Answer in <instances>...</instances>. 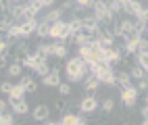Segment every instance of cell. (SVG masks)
I'll return each mask as SVG.
<instances>
[{
  "instance_id": "ee69618b",
  "label": "cell",
  "mask_w": 148,
  "mask_h": 125,
  "mask_svg": "<svg viewBox=\"0 0 148 125\" xmlns=\"http://www.w3.org/2000/svg\"><path fill=\"white\" fill-rule=\"evenodd\" d=\"M6 52H0V69H4V67H6Z\"/></svg>"
},
{
  "instance_id": "4fadbf2b",
  "label": "cell",
  "mask_w": 148,
  "mask_h": 125,
  "mask_svg": "<svg viewBox=\"0 0 148 125\" xmlns=\"http://www.w3.org/2000/svg\"><path fill=\"white\" fill-rule=\"evenodd\" d=\"M82 83H84V90H86L88 94H94V92L100 90V81H98L92 73H88L86 77H84V81H82Z\"/></svg>"
},
{
  "instance_id": "30bf717a",
  "label": "cell",
  "mask_w": 148,
  "mask_h": 125,
  "mask_svg": "<svg viewBox=\"0 0 148 125\" xmlns=\"http://www.w3.org/2000/svg\"><path fill=\"white\" fill-rule=\"evenodd\" d=\"M140 33H130L127 38H123L125 44H123V52L125 54H136L138 52V44H140Z\"/></svg>"
},
{
  "instance_id": "bcb514c9",
  "label": "cell",
  "mask_w": 148,
  "mask_h": 125,
  "mask_svg": "<svg viewBox=\"0 0 148 125\" xmlns=\"http://www.w3.org/2000/svg\"><path fill=\"white\" fill-rule=\"evenodd\" d=\"M6 109H8V102L4 98H0V111H6Z\"/></svg>"
},
{
  "instance_id": "6da1fadb",
  "label": "cell",
  "mask_w": 148,
  "mask_h": 125,
  "mask_svg": "<svg viewBox=\"0 0 148 125\" xmlns=\"http://www.w3.org/2000/svg\"><path fill=\"white\" fill-rule=\"evenodd\" d=\"M90 73L88 71V63L82 61L79 56H73V59H69L65 63V75H67V79L71 81V83H79L84 81V77Z\"/></svg>"
},
{
  "instance_id": "e0dca14e",
  "label": "cell",
  "mask_w": 148,
  "mask_h": 125,
  "mask_svg": "<svg viewBox=\"0 0 148 125\" xmlns=\"http://www.w3.org/2000/svg\"><path fill=\"white\" fill-rule=\"evenodd\" d=\"M11 109L15 115H27L29 113V104L25 98H19V100H11Z\"/></svg>"
},
{
  "instance_id": "7dc6e473",
  "label": "cell",
  "mask_w": 148,
  "mask_h": 125,
  "mask_svg": "<svg viewBox=\"0 0 148 125\" xmlns=\"http://www.w3.org/2000/svg\"><path fill=\"white\" fill-rule=\"evenodd\" d=\"M40 2H42L44 6H52V4H54V0H40Z\"/></svg>"
},
{
  "instance_id": "f546056e",
  "label": "cell",
  "mask_w": 148,
  "mask_h": 125,
  "mask_svg": "<svg viewBox=\"0 0 148 125\" xmlns=\"http://www.w3.org/2000/svg\"><path fill=\"white\" fill-rule=\"evenodd\" d=\"M48 27H50V23H46V21H38L36 36H38V38H48Z\"/></svg>"
},
{
  "instance_id": "7bdbcfd3",
  "label": "cell",
  "mask_w": 148,
  "mask_h": 125,
  "mask_svg": "<svg viewBox=\"0 0 148 125\" xmlns=\"http://www.w3.org/2000/svg\"><path fill=\"white\" fill-rule=\"evenodd\" d=\"M138 50H148V40H146V38H140V44H138Z\"/></svg>"
},
{
  "instance_id": "8992f818",
  "label": "cell",
  "mask_w": 148,
  "mask_h": 125,
  "mask_svg": "<svg viewBox=\"0 0 148 125\" xmlns=\"http://www.w3.org/2000/svg\"><path fill=\"white\" fill-rule=\"evenodd\" d=\"M98 107H100V102H98V98L94 94H88V96H84V98L79 100V113H84V115L96 113Z\"/></svg>"
},
{
  "instance_id": "816d5d0a",
  "label": "cell",
  "mask_w": 148,
  "mask_h": 125,
  "mask_svg": "<svg viewBox=\"0 0 148 125\" xmlns=\"http://www.w3.org/2000/svg\"><path fill=\"white\" fill-rule=\"evenodd\" d=\"M2 113H4V111H0V119H2Z\"/></svg>"
},
{
  "instance_id": "9c48e42d",
  "label": "cell",
  "mask_w": 148,
  "mask_h": 125,
  "mask_svg": "<svg viewBox=\"0 0 148 125\" xmlns=\"http://www.w3.org/2000/svg\"><path fill=\"white\" fill-rule=\"evenodd\" d=\"M61 125H86L88 119H86V115H75V113H63V117L61 121H58Z\"/></svg>"
},
{
  "instance_id": "f907efd6",
  "label": "cell",
  "mask_w": 148,
  "mask_h": 125,
  "mask_svg": "<svg viewBox=\"0 0 148 125\" xmlns=\"http://www.w3.org/2000/svg\"><path fill=\"white\" fill-rule=\"evenodd\" d=\"M144 102H146V104H148V94H146V98H144Z\"/></svg>"
},
{
  "instance_id": "5b68a950",
  "label": "cell",
  "mask_w": 148,
  "mask_h": 125,
  "mask_svg": "<svg viewBox=\"0 0 148 125\" xmlns=\"http://www.w3.org/2000/svg\"><path fill=\"white\" fill-rule=\"evenodd\" d=\"M113 33H115V38H127L130 33H134V21H130V19H117Z\"/></svg>"
},
{
  "instance_id": "1f68e13d",
  "label": "cell",
  "mask_w": 148,
  "mask_h": 125,
  "mask_svg": "<svg viewBox=\"0 0 148 125\" xmlns=\"http://www.w3.org/2000/svg\"><path fill=\"white\" fill-rule=\"evenodd\" d=\"M106 4H108V8H111V13H113V15L123 13V6H121L119 0H106Z\"/></svg>"
},
{
  "instance_id": "836d02e7",
  "label": "cell",
  "mask_w": 148,
  "mask_h": 125,
  "mask_svg": "<svg viewBox=\"0 0 148 125\" xmlns=\"http://www.w3.org/2000/svg\"><path fill=\"white\" fill-rule=\"evenodd\" d=\"M50 69H52V67H50V63H48V61H44L42 65H38V69H36L34 73L38 75V77H44V75H46L48 71H50Z\"/></svg>"
},
{
  "instance_id": "f35d334b",
  "label": "cell",
  "mask_w": 148,
  "mask_h": 125,
  "mask_svg": "<svg viewBox=\"0 0 148 125\" xmlns=\"http://www.w3.org/2000/svg\"><path fill=\"white\" fill-rule=\"evenodd\" d=\"M138 92H148V77H144V79H138Z\"/></svg>"
},
{
  "instance_id": "db71d44e",
  "label": "cell",
  "mask_w": 148,
  "mask_h": 125,
  "mask_svg": "<svg viewBox=\"0 0 148 125\" xmlns=\"http://www.w3.org/2000/svg\"><path fill=\"white\" fill-rule=\"evenodd\" d=\"M0 71H2V69H0Z\"/></svg>"
},
{
  "instance_id": "484cf974",
  "label": "cell",
  "mask_w": 148,
  "mask_h": 125,
  "mask_svg": "<svg viewBox=\"0 0 148 125\" xmlns=\"http://www.w3.org/2000/svg\"><path fill=\"white\" fill-rule=\"evenodd\" d=\"M117 85H119V88H127V85H132L130 71H119V73H117Z\"/></svg>"
},
{
  "instance_id": "83f0119b",
  "label": "cell",
  "mask_w": 148,
  "mask_h": 125,
  "mask_svg": "<svg viewBox=\"0 0 148 125\" xmlns=\"http://www.w3.org/2000/svg\"><path fill=\"white\" fill-rule=\"evenodd\" d=\"M25 54H29V46H27V42H19V44L15 46V61H21Z\"/></svg>"
},
{
  "instance_id": "ba28073f",
  "label": "cell",
  "mask_w": 148,
  "mask_h": 125,
  "mask_svg": "<svg viewBox=\"0 0 148 125\" xmlns=\"http://www.w3.org/2000/svg\"><path fill=\"white\" fill-rule=\"evenodd\" d=\"M42 83L46 88H58V83H61V71H58V67H52V69L44 75Z\"/></svg>"
},
{
  "instance_id": "c3c4849f",
  "label": "cell",
  "mask_w": 148,
  "mask_h": 125,
  "mask_svg": "<svg viewBox=\"0 0 148 125\" xmlns=\"http://www.w3.org/2000/svg\"><path fill=\"white\" fill-rule=\"evenodd\" d=\"M6 2H11V4H15V2H21V0H6Z\"/></svg>"
},
{
  "instance_id": "d6a6232c",
  "label": "cell",
  "mask_w": 148,
  "mask_h": 125,
  "mask_svg": "<svg viewBox=\"0 0 148 125\" xmlns=\"http://www.w3.org/2000/svg\"><path fill=\"white\" fill-rule=\"evenodd\" d=\"M82 19L79 17H73L71 21H69V29H71V33H77V31H82Z\"/></svg>"
},
{
  "instance_id": "ffe728a7",
  "label": "cell",
  "mask_w": 148,
  "mask_h": 125,
  "mask_svg": "<svg viewBox=\"0 0 148 125\" xmlns=\"http://www.w3.org/2000/svg\"><path fill=\"white\" fill-rule=\"evenodd\" d=\"M140 8H142V2L140 0H130L127 4H123V13L127 17H136L138 13H140Z\"/></svg>"
},
{
  "instance_id": "681fc988",
  "label": "cell",
  "mask_w": 148,
  "mask_h": 125,
  "mask_svg": "<svg viewBox=\"0 0 148 125\" xmlns=\"http://www.w3.org/2000/svg\"><path fill=\"white\" fill-rule=\"evenodd\" d=\"M119 2H121V6H123V4H127V2H130V0H119Z\"/></svg>"
},
{
  "instance_id": "d6986e66",
  "label": "cell",
  "mask_w": 148,
  "mask_h": 125,
  "mask_svg": "<svg viewBox=\"0 0 148 125\" xmlns=\"http://www.w3.org/2000/svg\"><path fill=\"white\" fill-rule=\"evenodd\" d=\"M25 85L19 81V83H13L11 92H8V100H19V98H25Z\"/></svg>"
},
{
  "instance_id": "4316f807",
  "label": "cell",
  "mask_w": 148,
  "mask_h": 125,
  "mask_svg": "<svg viewBox=\"0 0 148 125\" xmlns=\"http://www.w3.org/2000/svg\"><path fill=\"white\" fill-rule=\"evenodd\" d=\"M136 63L148 73V50H138L136 52Z\"/></svg>"
},
{
  "instance_id": "b9f144b4",
  "label": "cell",
  "mask_w": 148,
  "mask_h": 125,
  "mask_svg": "<svg viewBox=\"0 0 148 125\" xmlns=\"http://www.w3.org/2000/svg\"><path fill=\"white\" fill-rule=\"evenodd\" d=\"M136 19H140V21H146V23H148V8L142 6V8H140V13L136 15Z\"/></svg>"
},
{
  "instance_id": "e575fe53",
  "label": "cell",
  "mask_w": 148,
  "mask_h": 125,
  "mask_svg": "<svg viewBox=\"0 0 148 125\" xmlns=\"http://www.w3.org/2000/svg\"><path fill=\"white\" fill-rule=\"evenodd\" d=\"M71 81H61V83H58V94H61V96H69V94H71Z\"/></svg>"
},
{
  "instance_id": "d590c367",
  "label": "cell",
  "mask_w": 148,
  "mask_h": 125,
  "mask_svg": "<svg viewBox=\"0 0 148 125\" xmlns=\"http://www.w3.org/2000/svg\"><path fill=\"white\" fill-rule=\"evenodd\" d=\"M13 123H17L15 121V113H2V119H0V125H13Z\"/></svg>"
},
{
  "instance_id": "7402d4cb",
  "label": "cell",
  "mask_w": 148,
  "mask_h": 125,
  "mask_svg": "<svg viewBox=\"0 0 148 125\" xmlns=\"http://www.w3.org/2000/svg\"><path fill=\"white\" fill-rule=\"evenodd\" d=\"M77 56L82 61H86L88 65L92 63V44H86V46H77Z\"/></svg>"
},
{
  "instance_id": "d4e9b609",
  "label": "cell",
  "mask_w": 148,
  "mask_h": 125,
  "mask_svg": "<svg viewBox=\"0 0 148 125\" xmlns=\"http://www.w3.org/2000/svg\"><path fill=\"white\" fill-rule=\"evenodd\" d=\"M6 36H8V38H13V40H21V38H23V31H21V25L13 21L11 25H8V29H6Z\"/></svg>"
},
{
  "instance_id": "4dcf8cb0",
  "label": "cell",
  "mask_w": 148,
  "mask_h": 125,
  "mask_svg": "<svg viewBox=\"0 0 148 125\" xmlns=\"http://www.w3.org/2000/svg\"><path fill=\"white\" fill-rule=\"evenodd\" d=\"M36 52H40V54H44V56H52V44H38L36 46Z\"/></svg>"
},
{
  "instance_id": "f5cc1de1",
  "label": "cell",
  "mask_w": 148,
  "mask_h": 125,
  "mask_svg": "<svg viewBox=\"0 0 148 125\" xmlns=\"http://www.w3.org/2000/svg\"><path fill=\"white\" fill-rule=\"evenodd\" d=\"M146 33H148V23H146Z\"/></svg>"
},
{
  "instance_id": "ac0fdd59",
  "label": "cell",
  "mask_w": 148,
  "mask_h": 125,
  "mask_svg": "<svg viewBox=\"0 0 148 125\" xmlns=\"http://www.w3.org/2000/svg\"><path fill=\"white\" fill-rule=\"evenodd\" d=\"M121 59H123V48H117V46H111L106 50V61L108 63H121Z\"/></svg>"
},
{
  "instance_id": "8d00e7d4",
  "label": "cell",
  "mask_w": 148,
  "mask_h": 125,
  "mask_svg": "<svg viewBox=\"0 0 148 125\" xmlns=\"http://www.w3.org/2000/svg\"><path fill=\"white\" fill-rule=\"evenodd\" d=\"M146 31V21H140V19H136L134 21V33H144Z\"/></svg>"
},
{
  "instance_id": "f1b7e54d",
  "label": "cell",
  "mask_w": 148,
  "mask_h": 125,
  "mask_svg": "<svg viewBox=\"0 0 148 125\" xmlns=\"http://www.w3.org/2000/svg\"><path fill=\"white\" fill-rule=\"evenodd\" d=\"M130 75H132V79H144V77H148V73H146L138 63H136L134 67H130Z\"/></svg>"
},
{
  "instance_id": "ab89813d",
  "label": "cell",
  "mask_w": 148,
  "mask_h": 125,
  "mask_svg": "<svg viewBox=\"0 0 148 125\" xmlns=\"http://www.w3.org/2000/svg\"><path fill=\"white\" fill-rule=\"evenodd\" d=\"M11 88H13V83L11 81H0V94H8V92H11Z\"/></svg>"
},
{
  "instance_id": "3957f363",
  "label": "cell",
  "mask_w": 148,
  "mask_h": 125,
  "mask_svg": "<svg viewBox=\"0 0 148 125\" xmlns=\"http://www.w3.org/2000/svg\"><path fill=\"white\" fill-rule=\"evenodd\" d=\"M69 33H71L69 21H63V19L50 23V27H48V38H52V40H63V38H67Z\"/></svg>"
},
{
  "instance_id": "7a4b0ae2",
  "label": "cell",
  "mask_w": 148,
  "mask_h": 125,
  "mask_svg": "<svg viewBox=\"0 0 148 125\" xmlns=\"http://www.w3.org/2000/svg\"><path fill=\"white\" fill-rule=\"evenodd\" d=\"M92 13H94V17L98 19V21H100V25H111V23H115V15L111 13L106 0H94Z\"/></svg>"
},
{
  "instance_id": "9a60e30c",
  "label": "cell",
  "mask_w": 148,
  "mask_h": 125,
  "mask_svg": "<svg viewBox=\"0 0 148 125\" xmlns=\"http://www.w3.org/2000/svg\"><path fill=\"white\" fill-rule=\"evenodd\" d=\"M21 25V31H23V38H29L36 33V27H38V19H23V21H19Z\"/></svg>"
},
{
  "instance_id": "52a82bcc",
  "label": "cell",
  "mask_w": 148,
  "mask_h": 125,
  "mask_svg": "<svg viewBox=\"0 0 148 125\" xmlns=\"http://www.w3.org/2000/svg\"><path fill=\"white\" fill-rule=\"evenodd\" d=\"M82 31H86V33H90V36H94L96 38V33L100 31V21L94 17V13L92 15H86L84 19H82Z\"/></svg>"
},
{
  "instance_id": "8fae6325",
  "label": "cell",
  "mask_w": 148,
  "mask_h": 125,
  "mask_svg": "<svg viewBox=\"0 0 148 125\" xmlns=\"http://www.w3.org/2000/svg\"><path fill=\"white\" fill-rule=\"evenodd\" d=\"M67 54H69V46L61 40H54L52 42V56L58 61H63V59H67Z\"/></svg>"
},
{
  "instance_id": "7c38bea8",
  "label": "cell",
  "mask_w": 148,
  "mask_h": 125,
  "mask_svg": "<svg viewBox=\"0 0 148 125\" xmlns=\"http://www.w3.org/2000/svg\"><path fill=\"white\" fill-rule=\"evenodd\" d=\"M8 17H11L15 23L23 21V19H25V4H19V2L11 4V8H8Z\"/></svg>"
},
{
  "instance_id": "44dd1931",
  "label": "cell",
  "mask_w": 148,
  "mask_h": 125,
  "mask_svg": "<svg viewBox=\"0 0 148 125\" xmlns=\"http://www.w3.org/2000/svg\"><path fill=\"white\" fill-rule=\"evenodd\" d=\"M19 79H21V83L25 85V92L27 94H36L38 92V81L32 77V75H21Z\"/></svg>"
},
{
  "instance_id": "60d3db41",
  "label": "cell",
  "mask_w": 148,
  "mask_h": 125,
  "mask_svg": "<svg viewBox=\"0 0 148 125\" xmlns=\"http://www.w3.org/2000/svg\"><path fill=\"white\" fill-rule=\"evenodd\" d=\"M75 4H77V8H92L94 0H75Z\"/></svg>"
},
{
  "instance_id": "cb8c5ba5",
  "label": "cell",
  "mask_w": 148,
  "mask_h": 125,
  "mask_svg": "<svg viewBox=\"0 0 148 125\" xmlns=\"http://www.w3.org/2000/svg\"><path fill=\"white\" fill-rule=\"evenodd\" d=\"M63 13H65V8H52L50 13H46V15L42 17V21L54 23V21H58V19H63Z\"/></svg>"
},
{
  "instance_id": "603a6c76",
  "label": "cell",
  "mask_w": 148,
  "mask_h": 125,
  "mask_svg": "<svg viewBox=\"0 0 148 125\" xmlns=\"http://www.w3.org/2000/svg\"><path fill=\"white\" fill-rule=\"evenodd\" d=\"M23 69H25V67L21 65V61H13L11 65H8V77H21V75H23Z\"/></svg>"
},
{
  "instance_id": "5bb4252c",
  "label": "cell",
  "mask_w": 148,
  "mask_h": 125,
  "mask_svg": "<svg viewBox=\"0 0 148 125\" xmlns=\"http://www.w3.org/2000/svg\"><path fill=\"white\" fill-rule=\"evenodd\" d=\"M32 117H34V121H40L42 123V121H46L48 117H50V109L40 102V104H36V109L32 111Z\"/></svg>"
},
{
  "instance_id": "74e56055",
  "label": "cell",
  "mask_w": 148,
  "mask_h": 125,
  "mask_svg": "<svg viewBox=\"0 0 148 125\" xmlns=\"http://www.w3.org/2000/svg\"><path fill=\"white\" fill-rule=\"evenodd\" d=\"M100 109H102L104 113H111V111L115 109V102H113V98H104V100L100 102Z\"/></svg>"
},
{
  "instance_id": "f6af8a7d",
  "label": "cell",
  "mask_w": 148,
  "mask_h": 125,
  "mask_svg": "<svg viewBox=\"0 0 148 125\" xmlns=\"http://www.w3.org/2000/svg\"><path fill=\"white\" fill-rule=\"evenodd\" d=\"M140 115H142V119H148V104H146V102H144V107H142Z\"/></svg>"
},
{
  "instance_id": "2e32d148",
  "label": "cell",
  "mask_w": 148,
  "mask_h": 125,
  "mask_svg": "<svg viewBox=\"0 0 148 125\" xmlns=\"http://www.w3.org/2000/svg\"><path fill=\"white\" fill-rule=\"evenodd\" d=\"M40 11H42V4L40 2H36V0L25 2V19H36Z\"/></svg>"
},
{
  "instance_id": "277c9868",
  "label": "cell",
  "mask_w": 148,
  "mask_h": 125,
  "mask_svg": "<svg viewBox=\"0 0 148 125\" xmlns=\"http://www.w3.org/2000/svg\"><path fill=\"white\" fill-rule=\"evenodd\" d=\"M138 96H140V92H138L136 85H127V88H121V102L125 109H134V104L138 102Z\"/></svg>"
}]
</instances>
